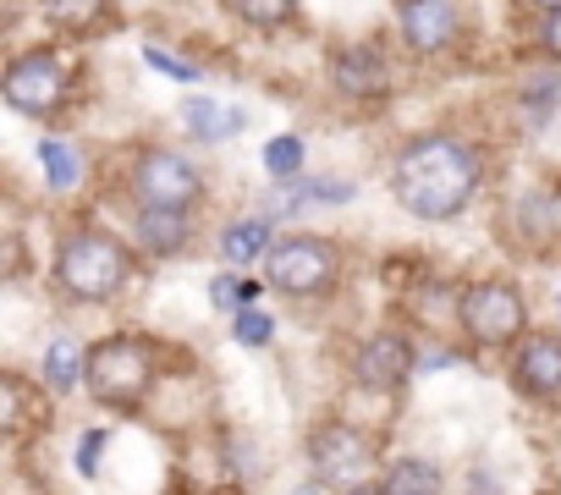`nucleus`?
I'll list each match as a JSON object with an SVG mask.
<instances>
[{
  "mask_svg": "<svg viewBox=\"0 0 561 495\" xmlns=\"http://www.w3.org/2000/svg\"><path fill=\"white\" fill-rule=\"evenodd\" d=\"M479 187V154L462 138L430 133L413 138L391 165V193L419 220H451Z\"/></svg>",
  "mask_w": 561,
  "mask_h": 495,
  "instance_id": "f257e3e1",
  "label": "nucleus"
},
{
  "mask_svg": "<svg viewBox=\"0 0 561 495\" xmlns=\"http://www.w3.org/2000/svg\"><path fill=\"white\" fill-rule=\"evenodd\" d=\"M56 281L83 298V303H105L122 281H127V248L111 231H72L56 254Z\"/></svg>",
  "mask_w": 561,
  "mask_h": 495,
  "instance_id": "f03ea898",
  "label": "nucleus"
},
{
  "mask_svg": "<svg viewBox=\"0 0 561 495\" xmlns=\"http://www.w3.org/2000/svg\"><path fill=\"white\" fill-rule=\"evenodd\" d=\"M83 380L94 391V402L105 407H133L144 402L149 380H154V353L133 336H111L100 347H89V364H83Z\"/></svg>",
  "mask_w": 561,
  "mask_h": 495,
  "instance_id": "7ed1b4c3",
  "label": "nucleus"
},
{
  "mask_svg": "<svg viewBox=\"0 0 561 495\" xmlns=\"http://www.w3.org/2000/svg\"><path fill=\"white\" fill-rule=\"evenodd\" d=\"M264 281L275 292H293V298H314L336 281V248L320 237H287L264 254Z\"/></svg>",
  "mask_w": 561,
  "mask_h": 495,
  "instance_id": "20e7f679",
  "label": "nucleus"
},
{
  "mask_svg": "<svg viewBox=\"0 0 561 495\" xmlns=\"http://www.w3.org/2000/svg\"><path fill=\"white\" fill-rule=\"evenodd\" d=\"M468 336L479 347H517L523 342V325H528V309H523V292L512 281H484V287H468L462 303H457Z\"/></svg>",
  "mask_w": 561,
  "mask_h": 495,
  "instance_id": "39448f33",
  "label": "nucleus"
},
{
  "mask_svg": "<svg viewBox=\"0 0 561 495\" xmlns=\"http://www.w3.org/2000/svg\"><path fill=\"white\" fill-rule=\"evenodd\" d=\"M309 462H314V479L320 484H336L342 495L369 484V468H375V446L353 429V424H320L309 435Z\"/></svg>",
  "mask_w": 561,
  "mask_h": 495,
  "instance_id": "423d86ee",
  "label": "nucleus"
},
{
  "mask_svg": "<svg viewBox=\"0 0 561 495\" xmlns=\"http://www.w3.org/2000/svg\"><path fill=\"white\" fill-rule=\"evenodd\" d=\"M133 193H138V204L187 209V204L198 198V171H193L182 154H171V149H149V154H138V165H133Z\"/></svg>",
  "mask_w": 561,
  "mask_h": 495,
  "instance_id": "0eeeda50",
  "label": "nucleus"
},
{
  "mask_svg": "<svg viewBox=\"0 0 561 495\" xmlns=\"http://www.w3.org/2000/svg\"><path fill=\"white\" fill-rule=\"evenodd\" d=\"M7 100H12L18 111H28V116L56 111V105L67 100V72H61V61L45 56V50L12 61V67H7Z\"/></svg>",
  "mask_w": 561,
  "mask_h": 495,
  "instance_id": "6e6552de",
  "label": "nucleus"
},
{
  "mask_svg": "<svg viewBox=\"0 0 561 495\" xmlns=\"http://www.w3.org/2000/svg\"><path fill=\"white\" fill-rule=\"evenodd\" d=\"M353 375H358V385H369V391H397V385L413 375V347H408V336H397V331L369 336L364 353H358V364H353Z\"/></svg>",
  "mask_w": 561,
  "mask_h": 495,
  "instance_id": "1a4fd4ad",
  "label": "nucleus"
},
{
  "mask_svg": "<svg viewBox=\"0 0 561 495\" xmlns=\"http://www.w3.org/2000/svg\"><path fill=\"white\" fill-rule=\"evenodd\" d=\"M512 380L523 396H561V342L556 336H523L517 342V364H512Z\"/></svg>",
  "mask_w": 561,
  "mask_h": 495,
  "instance_id": "9d476101",
  "label": "nucleus"
},
{
  "mask_svg": "<svg viewBox=\"0 0 561 495\" xmlns=\"http://www.w3.org/2000/svg\"><path fill=\"white\" fill-rule=\"evenodd\" d=\"M402 39L419 56H435L457 39V12L451 0H402Z\"/></svg>",
  "mask_w": 561,
  "mask_h": 495,
  "instance_id": "9b49d317",
  "label": "nucleus"
},
{
  "mask_svg": "<svg viewBox=\"0 0 561 495\" xmlns=\"http://www.w3.org/2000/svg\"><path fill=\"white\" fill-rule=\"evenodd\" d=\"M187 237H193L187 209H160V204L138 209V242L149 254H176V248H187Z\"/></svg>",
  "mask_w": 561,
  "mask_h": 495,
  "instance_id": "f8f14e48",
  "label": "nucleus"
},
{
  "mask_svg": "<svg viewBox=\"0 0 561 495\" xmlns=\"http://www.w3.org/2000/svg\"><path fill=\"white\" fill-rule=\"evenodd\" d=\"M331 72H336V89H342V94H380V89H386V67H380V56L364 50V45L347 50V56H336Z\"/></svg>",
  "mask_w": 561,
  "mask_h": 495,
  "instance_id": "ddd939ff",
  "label": "nucleus"
},
{
  "mask_svg": "<svg viewBox=\"0 0 561 495\" xmlns=\"http://www.w3.org/2000/svg\"><path fill=\"white\" fill-rule=\"evenodd\" d=\"M182 122H187V133H198V138H231V133H242V111L237 105H215V100H187L182 105Z\"/></svg>",
  "mask_w": 561,
  "mask_h": 495,
  "instance_id": "4468645a",
  "label": "nucleus"
},
{
  "mask_svg": "<svg viewBox=\"0 0 561 495\" xmlns=\"http://www.w3.org/2000/svg\"><path fill=\"white\" fill-rule=\"evenodd\" d=\"M270 220H237L226 237H220V254H226V265H253V260H264L270 254Z\"/></svg>",
  "mask_w": 561,
  "mask_h": 495,
  "instance_id": "2eb2a0df",
  "label": "nucleus"
},
{
  "mask_svg": "<svg viewBox=\"0 0 561 495\" xmlns=\"http://www.w3.org/2000/svg\"><path fill=\"white\" fill-rule=\"evenodd\" d=\"M386 490L391 495H440V468H430L419 457H402V462H391Z\"/></svg>",
  "mask_w": 561,
  "mask_h": 495,
  "instance_id": "dca6fc26",
  "label": "nucleus"
},
{
  "mask_svg": "<svg viewBox=\"0 0 561 495\" xmlns=\"http://www.w3.org/2000/svg\"><path fill=\"white\" fill-rule=\"evenodd\" d=\"M264 171L275 176V182H293V176H304V143L287 133V138H275V143H264Z\"/></svg>",
  "mask_w": 561,
  "mask_h": 495,
  "instance_id": "f3484780",
  "label": "nucleus"
},
{
  "mask_svg": "<svg viewBox=\"0 0 561 495\" xmlns=\"http://www.w3.org/2000/svg\"><path fill=\"white\" fill-rule=\"evenodd\" d=\"M39 160H45V176H50L56 193L78 187V160H72V149H67L61 138H45V143H39Z\"/></svg>",
  "mask_w": 561,
  "mask_h": 495,
  "instance_id": "a211bd4d",
  "label": "nucleus"
},
{
  "mask_svg": "<svg viewBox=\"0 0 561 495\" xmlns=\"http://www.w3.org/2000/svg\"><path fill=\"white\" fill-rule=\"evenodd\" d=\"M39 7H45V18L61 23V28H89V23H100L105 0H39Z\"/></svg>",
  "mask_w": 561,
  "mask_h": 495,
  "instance_id": "6ab92c4d",
  "label": "nucleus"
},
{
  "mask_svg": "<svg viewBox=\"0 0 561 495\" xmlns=\"http://www.w3.org/2000/svg\"><path fill=\"white\" fill-rule=\"evenodd\" d=\"M237 18H248L253 28H275V23H287L298 0H231Z\"/></svg>",
  "mask_w": 561,
  "mask_h": 495,
  "instance_id": "aec40b11",
  "label": "nucleus"
},
{
  "mask_svg": "<svg viewBox=\"0 0 561 495\" xmlns=\"http://www.w3.org/2000/svg\"><path fill=\"white\" fill-rule=\"evenodd\" d=\"M78 364H89V358H78L72 342H56V347H50V385H56V391H72V385H78Z\"/></svg>",
  "mask_w": 561,
  "mask_h": 495,
  "instance_id": "412c9836",
  "label": "nucleus"
},
{
  "mask_svg": "<svg viewBox=\"0 0 561 495\" xmlns=\"http://www.w3.org/2000/svg\"><path fill=\"white\" fill-rule=\"evenodd\" d=\"M270 336H275V320H270L264 309H242V314H237V342H242V347H264Z\"/></svg>",
  "mask_w": 561,
  "mask_h": 495,
  "instance_id": "4be33fe9",
  "label": "nucleus"
},
{
  "mask_svg": "<svg viewBox=\"0 0 561 495\" xmlns=\"http://www.w3.org/2000/svg\"><path fill=\"white\" fill-rule=\"evenodd\" d=\"M105 440H111L105 429H89V435L78 440V473H89V479L100 473V451H105Z\"/></svg>",
  "mask_w": 561,
  "mask_h": 495,
  "instance_id": "5701e85b",
  "label": "nucleus"
},
{
  "mask_svg": "<svg viewBox=\"0 0 561 495\" xmlns=\"http://www.w3.org/2000/svg\"><path fill=\"white\" fill-rule=\"evenodd\" d=\"M144 56H149V67H160L165 78H182V83H198V67H193V61H176V56H165V50H154V45H149Z\"/></svg>",
  "mask_w": 561,
  "mask_h": 495,
  "instance_id": "b1692460",
  "label": "nucleus"
},
{
  "mask_svg": "<svg viewBox=\"0 0 561 495\" xmlns=\"http://www.w3.org/2000/svg\"><path fill=\"white\" fill-rule=\"evenodd\" d=\"M545 50L561 56V12H550V23H545Z\"/></svg>",
  "mask_w": 561,
  "mask_h": 495,
  "instance_id": "393cba45",
  "label": "nucleus"
},
{
  "mask_svg": "<svg viewBox=\"0 0 561 495\" xmlns=\"http://www.w3.org/2000/svg\"><path fill=\"white\" fill-rule=\"evenodd\" d=\"M347 495H391L386 484H358V490H347Z\"/></svg>",
  "mask_w": 561,
  "mask_h": 495,
  "instance_id": "a878e982",
  "label": "nucleus"
},
{
  "mask_svg": "<svg viewBox=\"0 0 561 495\" xmlns=\"http://www.w3.org/2000/svg\"><path fill=\"white\" fill-rule=\"evenodd\" d=\"M293 495H325V490H320V484H298Z\"/></svg>",
  "mask_w": 561,
  "mask_h": 495,
  "instance_id": "bb28decb",
  "label": "nucleus"
},
{
  "mask_svg": "<svg viewBox=\"0 0 561 495\" xmlns=\"http://www.w3.org/2000/svg\"><path fill=\"white\" fill-rule=\"evenodd\" d=\"M534 7H545V12H561V0H534Z\"/></svg>",
  "mask_w": 561,
  "mask_h": 495,
  "instance_id": "cd10ccee",
  "label": "nucleus"
}]
</instances>
